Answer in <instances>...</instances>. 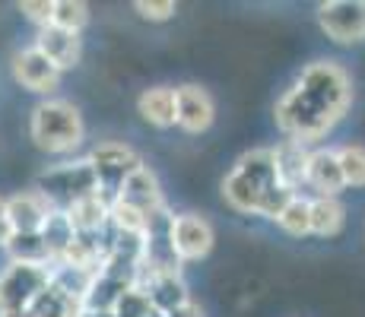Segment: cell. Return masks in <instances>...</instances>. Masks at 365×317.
Masks as SVG:
<instances>
[{"label": "cell", "instance_id": "cell-29", "mask_svg": "<svg viewBox=\"0 0 365 317\" xmlns=\"http://www.w3.org/2000/svg\"><path fill=\"white\" fill-rule=\"evenodd\" d=\"M19 13L35 26V29H45L51 26V13H54V0H23Z\"/></svg>", "mask_w": 365, "mask_h": 317}, {"label": "cell", "instance_id": "cell-12", "mask_svg": "<svg viewBox=\"0 0 365 317\" xmlns=\"http://www.w3.org/2000/svg\"><path fill=\"white\" fill-rule=\"evenodd\" d=\"M32 48L45 54L61 73H64V70H73L83 58V38L73 35V32L58 29V26H45V29H38Z\"/></svg>", "mask_w": 365, "mask_h": 317}, {"label": "cell", "instance_id": "cell-9", "mask_svg": "<svg viewBox=\"0 0 365 317\" xmlns=\"http://www.w3.org/2000/svg\"><path fill=\"white\" fill-rule=\"evenodd\" d=\"M10 67H13V80H16L26 93H35V95H51L54 89L61 86V76H64L45 54L35 51V48L16 51Z\"/></svg>", "mask_w": 365, "mask_h": 317}, {"label": "cell", "instance_id": "cell-21", "mask_svg": "<svg viewBox=\"0 0 365 317\" xmlns=\"http://www.w3.org/2000/svg\"><path fill=\"white\" fill-rule=\"evenodd\" d=\"M232 172L245 175L248 181H255V185H261V187L279 185V181H277V165H273V150H270V146H257V150L242 152V156L235 159Z\"/></svg>", "mask_w": 365, "mask_h": 317}, {"label": "cell", "instance_id": "cell-7", "mask_svg": "<svg viewBox=\"0 0 365 317\" xmlns=\"http://www.w3.org/2000/svg\"><path fill=\"white\" fill-rule=\"evenodd\" d=\"M48 286V266L10 264L0 273V311H26Z\"/></svg>", "mask_w": 365, "mask_h": 317}, {"label": "cell", "instance_id": "cell-24", "mask_svg": "<svg viewBox=\"0 0 365 317\" xmlns=\"http://www.w3.org/2000/svg\"><path fill=\"white\" fill-rule=\"evenodd\" d=\"M41 241H45V248H48V254H51V260H58L61 254L67 251V244L73 241V225H70V219H67V213L64 209H51V216L45 219V225H41Z\"/></svg>", "mask_w": 365, "mask_h": 317}, {"label": "cell", "instance_id": "cell-30", "mask_svg": "<svg viewBox=\"0 0 365 317\" xmlns=\"http://www.w3.org/2000/svg\"><path fill=\"white\" fill-rule=\"evenodd\" d=\"M133 10H137L143 19H150V23H165V19L175 16V10H178V6H175L172 0H137V4H133Z\"/></svg>", "mask_w": 365, "mask_h": 317}, {"label": "cell", "instance_id": "cell-3", "mask_svg": "<svg viewBox=\"0 0 365 317\" xmlns=\"http://www.w3.org/2000/svg\"><path fill=\"white\" fill-rule=\"evenodd\" d=\"M35 190H38L54 209H67L73 200H80V197H86V194H96L99 187H96V175H93V168H89V162L80 159V162H61V165L45 168V172L38 175V181H35Z\"/></svg>", "mask_w": 365, "mask_h": 317}, {"label": "cell", "instance_id": "cell-27", "mask_svg": "<svg viewBox=\"0 0 365 317\" xmlns=\"http://www.w3.org/2000/svg\"><path fill=\"white\" fill-rule=\"evenodd\" d=\"M108 222H111V229H115V232H128V235H140V238L150 235V222H146V213H140V209L130 207V203H121V200L111 203Z\"/></svg>", "mask_w": 365, "mask_h": 317}, {"label": "cell", "instance_id": "cell-5", "mask_svg": "<svg viewBox=\"0 0 365 317\" xmlns=\"http://www.w3.org/2000/svg\"><path fill=\"white\" fill-rule=\"evenodd\" d=\"M168 248L178 257V264H194V260H203L210 251H213L216 232L210 219H203L200 213H178L168 222Z\"/></svg>", "mask_w": 365, "mask_h": 317}, {"label": "cell", "instance_id": "cell-31", "mask_svg": "<svg viewBox=\"0 0 365 317\" xmlns=\"http://www.w3.org/2000/svg\"><path fill=\"white\" fill-rule=\"evenodd\" d=\"M10 225H6V197H0V248L6 244V238H10Z\"/></svg>", "mask_w": 365, "mask_h": 317}, {"label": "cell", "instance_id": "cell-11", "mask_svg": "<svg viewBox=\"0 0 365 317\" xmlns=\"http://www.w3.org/2000/svg\"><path fill=\"white\" fill-rule=\"evenodd\" d=\"M115 200L130 203V207H137L140 213H146V216L165 207L163 187H159V178L153 175V168H150V165L133 168L128 178H124V185H121V190H118Z\"/></svg>", "mask_w": 365, "mask_h": 317}, {"label": "cell", "instance_id": "cell-22", "mask_svg": "<svg viewBox=\"0 0 365 317\" xmlns=\"http://www.w3.org/2000/svg\"><path fill=\"white\" fill-rule=\"evenodd\" d=\"M0 251L10 257V264H29V266H48L51 264V254H48L41 235H10Z\"/></svg>", "mask_w": 365, "mask_h": 317}, {"label": "cell", "instance_id": "cell-2", "mask_svg": "<svg viewBox=\"0 0 365 317\" xmlns=\"http://www.w3.org/2000/svg\"><path fill=\"white\" fill-rule=\"evenodd\" d=\"M86 124L73 102L64 98H45L29 115V140L48 156H70L83 146Z\"/></svg>", "mask_w": 365, "mask_h": 317}, {"label": "cell", "instance_id": "cell-19", "mask_svg": "<svg viewBox=\"0 0 365 317\" xmlns=\"http://www.w3.org/2000/svg\"><path fill=\"white\" fill-rule=\"evenodd\" d=\"M29 311L35 317H86V305H83V298H76V295H70V292H61V289H54L48 283L38 292V298L32 301Z\"/></svg>", "mask_w": 365, "mask_h": 317}, {"label": "cell", "instance_id": "cell-14", "mask_svg": "<svg viewBox=\"0 0 365 317\" xmlns=\"http://www.w3.org/2000/svg\"><path fill=\"white\" fill-rule=\"evenodd\" d=\"M137 289H143L146 298H150V305L156 308V311H163L165 317L175 314L178 308H185L187 301H191V292H187L185 279L178 276V273H163V276H146L140 279Z\"/></svg>", "mask_w": 365, "mask_h": 317}, {"label": "cell", "instance_id": "cell-26", "mask_svg": "<svg viewBox=\"0 0 365 317\" xmlns=\"http://www.w3.org/2000/svg\"><path fill=\"white\" fill-rule=\"evenodd\" d=\"M89 23V6L83 0H54V13H51V26L64 32L80 35Z\"/></svg>", "mask_w": 365, "mask_h": 317}, {"label": "cell", "instance_id": "cell-18", "mask_svg": "<svg viewBox=\"0 0 365 317\" xmlns=\"http://www.w3.org/2000/svg\"><path fill=\"white\" fill-rule=\"evenodd\" d=\"M264 190L267 187L255 185V181H248L238 172H229L226 178H222V200H226L235 213H245V216H257Z\"/></svg>", "mask_w": 365, "mask_h": 317}, {"label": "cell", "instance_id": "cell-33", "mask_svg": "<svg viewBox=\"0 0 365 317\" xmlns=\"http://www.w3.org/2000/svg\"><path fill=\"white\" fill-rule=\"evenodd\" d=\"M0 317H35V314L26 308V311H0Z\"/></svg>", "mask_w": 365, "mask_h": 317}, {"label": "cell", "instance_id": "cell-25", "mask_svg": "<svg viewBox=\"0 0 365 317\" xmlns=\"http://www.w3.org/2000/svg\"><path fill=\"white\" fill-rule=\"evenodd\" d=\"M336 165H340L343 185L346 187H365V146L362 143H343L336 146Z\"/></svg>", "mask_w": 365, "mask_h": 317}, {"label": "cell", "instance_id": "cell-16", "mask_svg": "<svg viewBox=\"0 0 365 317\" xmlns=\"http://www.w3.org/2000/svg\"><path fill=\"white\" fill-rule=\"evenodd\" d=\"M108 209H111V200H105L99 190H96V194L73 200L64 213L76 235H102L108 229Z\"/></svg>", "mask_w": 365, "mask_h": 317}, {"label": "cell", "instance_id": "cell-15", "mask_svg": "<svg viewBox=\"0 0 365 317\" xmlns=\"http://www.w3.org/2000/svg\"><path fill=\"white\" fill-rule=\"evenodd\" d=\"M305 187L314 190V197H340V190H346L334 150H321V146L312 150L308 172H305Z\"/></svg>", "mask_w": 365, "mask_h": 317}, {"label": "cell", "instance_id": "cell-10", "mask_svg": "<svg viewBox=\"0 0 365 317\" xmlns=\"http://www.w3.org/2000/svg\"><path fill=\"white\" fill-rule=\"evenodd\" d=\"M51 209L54 207L35 187L23 190V194L6 197V225H10L13 235H38Z\"/></svg>", "mask_w": 365, "mask_h": 317}, {"label": "cell", "instance_id": "cell-4", "mask_svg": "<svg viewBox=\"0 0 365 317\" xmlns=\"http://www.w3.org/2000/svg\"><path fill=\"white\" fill-rule=\"evenodd\" d=\"M86 162H89V168H93V175H96V187H99V194L105 197V200H111V203H115V197H118V190H121L124 178H128L133 168L143 165V159H140L128 143H99L86 156Z\"/></svg>", "mask_w": 365, "mask_h": 317}, {"label": "cell", "instance_id": "cell-6", "mask_svg": "<svg viewBox=\"0 0 365 317\" xmlns=\"http://www.w3.org/2000/svg\"><path fill=\"white\" fill-rule=\"evenodd\" d=\"M318 26L336 45H362L365 0H327L318 6Z\"/></svg>", "mask_w": 365, "mask_h": 317}, {"label": "cell", "instance_id": "cell-17", "mask_svg": "<svg viewBox=\"0 0 365 317\" xmlns=\"http://www.w3.org/2000/svg\"><path fill=\"white\" fill-rule=\"evenodd\" d=\"M137 111L146 124L168 130L175 127V89L172 86H150L137 98Z\"/></svg>", "mask_w": 365, "mask_h": 317}, {"label": "cell", "instance_id": "cell-28", "mask_svg": "<svg viewBox=\"0 0 365 317\" xmlns=\"http://www.w3.org/2000/svg\"><path fill=\"white\" fill-rule=\"evenodd\" d=\"M150 311H153V305H150V298H146V292L130 286L128 292L118 298V305L111 308V317H146Z\"/></svg>", "mask_w": 365, "mask_h": 317}, {"label": "cell", "instance_id": "cell-32", "mask_svg": "<svg viewBox=\"0 0 365 317\" xmlns=\"http://www.w3.org/2000/svg\"><path fill=\"white\" fill-rule=\"evenodd\" d=\"M168 317H203V311H200V305H194V301H187L185 308H178L175 314H168Z\"/></svg>", "mask_w": 365, "mask_h": 317}, {"label": "cell", "instance_id": "cell-23", "mask_svg": "<svg viewBox=\"0 0 365 317\" xmlns=\"http://www.w3.org/2000/svg\"><path fill=\"white\" fill-rule=\"evenodd\" d=\"M273 222H277L279 229H283L286 235H292V238L312 235V197L296 194L289 203H286L283 213H279Z\"/></svg>", "mask_w": 365, "mask_h": 317}, {"label": "cell", "instance_id": "cell-8", "mask_svg": "<svg viewBox=\"0 0 365 317\" xmlns=\"http://www.w3.org/2000/svg\"><path fill=\"white\" fill-rule=\"evenodd\" d=\"M216 121V105L213 95L197 83H185L175 86V127L185 133H203Z\"/></svg>", "mask_w": 365, "mask_h": 317}, {"label": "cell", "instance_id": "cell-1", "mask_svg": "<svg viewBox=\"0 0 365 317\" xmlns=\"http://www.w3.org/2000/svg\"><path fill=\"white\" fill-rule=\"evenodd\" d=\"M353 102V80L336 61H314L279 95L273 121L286 140L314 146L340 124Z\"/></svg>", "mask_w": 365, "mask_h": 317}, {"label": "cell", "instance_id": "cell-20", "mask_svg": "<svg viewBox=\"0 0 365 317\" xmlns=\"http://www.w3.org/2000/svg\"><path fill=\"white\" fill-rule=\"evenodd\" d=\"M346 225V207L340 197H312V235L336 238Z\"/></svg>", "mask_w": 365, "mask_h": 317}, {"label": "cell", "instance_id": "cell-13", "mask_svg": "<svg viewBox=\"0 0 365 317\" xmlns=\"http://www.w3.org/2000/svg\"><path fill=\"white\" fill-rule=\"evenodd\" d=\"M270 150H273V165H277V181L286 190L299 194V190L305 187V172H308V156H312V150L296 143V140H279Z\"/></svg>", "mask_w": 365, "mask_h": 317}]
</instances>
